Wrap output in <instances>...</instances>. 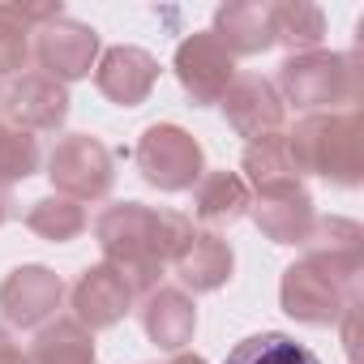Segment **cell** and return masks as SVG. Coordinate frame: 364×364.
<instances>
[{"label":"cell","mask_w":364,"mask_h":364,"mask_svg":"<svg viewBox=\"0 0 364 364\" xmlns=\"http://www.w3.org/2000/svg\"><path fill=\"white\" fill-rule=\"evenodd\" d=\"M60 14H65L60 5H0V77L26 73L31 35Z\"/></svg>","instance_id":"19"},{"label":"cell","mask_w":364,"mask_h":364,"mask_svg":"<svg viewBox=\"0 0 364 364\" xmlns=\"http://www.w3.org/2000/svg\"><path fill=\"white\" fill-rule=\"evenodd\" d=\"M26 355H31V364H99L95 360V334L86 326H77L73 317L48 321L35 334Z\"/></svg>","instance_id":"22"},{"label":"cell","mask_w":364,"mask_h":364,"mask_svg":"<svg viewBox=\"0 0 364 364\" xmlns=\"http://www.w3.org/2000/svg\"><path fill=\"white\" fill-rule=\"evenodd\" d=\"M48 176L52 185L60 189V198H73V202H99L107 198L112 189V150L90 137V133H69L56 141L52 159H48Z\"/></svg>","instance_id":"5"},{"label":"cell","mask_w":364,"mask_h":364,"mask_svg":"<svg viewBox=\"0 0 364 364\" xmlns=\"http://www.w3.org/2000/svg\"><path fill=\"white\" fill-rule=\"evenodd\" d=\"M223 364H321V360L309 347H300L296 338L270 330V334H253V338L236 343Z\"/></svg>","instance_id":"24"},{"label":"cell","mask_w":364,"mask_h":364,"mask_svg":"<svg viewBox=\"0 0 364 364\" xmlns=\"http://www.w3.org/2000/svg\"><path fill=\"white\" fill-rule=\"evenodd\" d=\"M171 364H206V360H202V355H189V351H176Z\"/></svg>","instance_id":"29"},{"label":"cell","mask_w":364,"mask_h":364,"mask_svg":"<svg viewBox=\"0 0 364 364\" xmlns=\"http://www.w3.org/2000/svg\"><path fill=\"white\" fill-rule=\"evenodd\" d=\"M0 99H5V90H0Z\"/></svg>","instance_id":"31"},{"label":"cell","mask_w":364,"mask_h":364,"mask_svg":"<svg viewBox=\"0 0 364 364\" xmlns=\"http://www.w3.org/2000/svg\"><path fill=\"white\" fill-rule=\"evenodd\" d=\"M14 351H18V347H14V338H9V330H5V326H0V364H5V360H9Z\"/></svg>","instance_id":"28"},{"label":"cell","mask_w":364,"mask_h":364,"mask_svg":"<svg viewBox=\"0 0 364 364\" xmlns=\"http://www.w3.org/2000/svg\"><path fill=\"white\" fill-rule=\"evenodd\" d=\"M39 163H43V154H39V137L35 133L0 124V180H5V185L35 176Z\"/></svg>","instance_id":"26"},{"label":"cell","mask_w":364,"mask_h":364,"mask_svg":"<svg viewBox=\"0 0 364 364\" xmlns=\"http://www.w3.org/2000/svg\"><path fill=\"white\" fill-rule=\"evenodd\" d=\"M223 112H228V124H232L240 137H249V141H262V137L283 133V116H287L279 90H274L266 77H257V73H240V77L228 86Z\"/></svg>","instance_id":"12"},{"label":"cell","mask_w":364,"mask_h":364,"mask_svg":"<svg viewBox=\"0 0 364 364\" xmlns=\"http://www.w3.org/2000/svg\"><path fill=\"white\" fill-rule=\"evenodd\" d=\"M304 262H313L330 279L355 287L360 270H364V232L351 219H317L304 240Z\"/></svg>","instance_id":"13"},{"label":"cell","mask_w":364,"mask_h":364,"mask_svg":"<svg viewBox=\"0 0 364 364\" xmlns=\"http://www.w3.org/2000/svg\"><path fill=\"white\" fill-rule=\"evenodd\" d=\"M287 154L300 176L334 185H360L364 176V120L360 112H317L287 133Z\"/></svg>","instance_id":"2"},{"label":"cell","mask_w":364,"mask_h":364,"mask_svg":"<svg viewBox=\"0 0 364 364\" xmlns=\"http://www.w3.org/2000/svg\"><path fill=\"white\" fill-rule=\"evenodd\" d=\"M14 215H18V202H14V185H5V180H0V228H5Z\"/></svg>","instance_id":"27"},{"label":"cell","mask_w":364,"mask_h":364,"mask_svg":"<svg viewBox=\"0 0 364 364\" xmlns=\"http://www.w3.org/2000/svg\"><path fill=\"white\" fill-rule=\"evenodd\" d=\"M26 228H31L35 236L52 240V245H69V240H77V236L86 232V210H82V202L56 193V198H43V202L31 206Z\"/></svg>","instance_id":"23"},{"label":"cell","mask_w":364,"mask_h":364,"mask_svg":"<svg viewBox=\"0 0 364 364\" xmlns=\"http://www.w3.org/2000/svg\"><path fill=\"white\" fill-rule=\"evenodd\" d=\"M279 99L296 103L304 112H321L330 103H355L360 99V69L355 56H334V52H300L283 60L279 69Z\"/></svg>","instance_id":"3"},{"label":"cell","mask_w":364,"mask_h":364,"mask_svg":"<svg viewBox=\"0 0 364 364\" xmlns=\"http://www.w3.org/2000/svg\"><path fill=\"white\" fill-rule=\"evenodd\" d=\"M159 82V60L141 48H107L95 65V86L116 107H137Z\"/></svg>","instance_id":"15"},{"label":"cell","mask_w":364,"mask_h":364,"mask_svg":"<svg viewBox=\"0 0 364 364\" xmlns=\"http://www.w3.org/2000/svg\"><path fill=\"white\" fill-rule=\"evenodd\" d=\"M215 35L232 56H253L274 43L270 26V5H228L215 18Z\"/></svg>","instance_id":"21"},{"label":"cell","mask_w":364,"mask_h":364,"mask_svg":"<svg viewBox=\"0 0 364 364\" xmlns=\"http://www.w3.org/2000/svg\"><path fill=\"white\" fill-rule=\"evenodd\" d=\"M176 77L193 103H223L228 86L236 82V56L219 43L215 31H198L176 48Z\"/></svg>","instance_id":"8"},{"label":"cell","mask_w":364,"mask_h":364,"mask_svg":"<svg viewBox=\"0 0 364 364\" xmlns=\"http://www.w3.org/2000/svg\"><path fill=\"white\" fill-rule=\"evenodd\" d=\"M240 180L249 185V193H270V189L300 185V171H296V163L287 154V133L249 141V150H245V176Z\"/></svg>","instance_id":"20"},{"label":"cell","mask_w":364,"mask_h":364,"mask_svg":"<svg viewBox=\"0 0 364 364\" xmlns=\"http://www.w3.org/2000/svg\"><path fill=\"white\" fill-rule=\"evenodd\" d=\"M0 112H5V120L14 129L52 133L69 116V90L48 73H18L14 86L5 90V99H0Z\"/></svg>","instance_id":"9"},{"label":"cell","mask_w":364,"mask_h":364,"mask_svg":"<svg viewBox=\"0 0 364 364\" xmlns=\"http://www.w3.org/2000/svg\"><path fill=\"white\" fill-rule=\"evenodd\" d=\"M60 279L48 266H18L9 270V279L0 283V313H5L9 326H48V317H56L60 309Z\"/></svg>","instance_id":"11"},{"label":"cell","mask_w":364,"mask_h":364,"mask_svg":"<svg viewBox=\"0 0 364 364\" xmlns=\"http://www.w3.org/2000/svg\"><path fill=\"white\" fill-rule=\"evenodd\" d=\"M253 223L262 228V236H270L274 245H304L317 215H313V198L304 193V185H291V189H270V193H257L253 206H249Z\"/></svg>","instance_id":"16"},{"label":"cell","mask_w":364,"mask_h":364,"mask_svg":"<svg viewBox=\"0 0 364 364\" xmlns=\"http://www.w3.org/2000/svg\"><path fill=\"white\" fill-rule=\"evenodd\" d=\"M31 56L39 60V69L48 77H56L60 86L65 82H77L95 69V56H99V35L73 18H52L43 22L35 35H31Z\"/></svg>","instance_id":"7"},{"label":"cell","mask_w":364,"mask_h":364,"mask_svg":"<svg viewBox=\"0 0 364 364\" xmlns=\"http://www.w3.org/2000/svg\"><path fill=\"white\" fill-rule=\"evenodd\" d=\"M193 219L176 215V210H154L141 202H120L107 206L95 219V240L103 249V262L116 266L133 296H146L159 287L163 270L171 266V257L185 249V240L193 236Z\"/></svg>","instance_id":"1"},{"label":"cell","mask_w":364,"mask_h":364,"mask_svg":"<svg viewBox=\"0 0 364 364\" xmlns=\"http://www.w3.org/2000/svg\"><path fill=\"white\" fill-rule=\"evenodd\" d=\"M137 321H141V330H146V338L154 347L180 351L198 330V304L189 300V291H180V287H154V291L141 296Z\"/></svg>","instance_id":"14"},{"label":"cell","mask_w":364,"mask_h":364,"mask_svg":"<svg viewBox=\"0 0 364 364\" xmlns=\"http://www.w3.org/2000/svg\"><path fill=\"white\" fill-rule=\"evenodd\" d=\"M270 26H274V43L296 48V56L313 52L326 31L321 9H313V5H270Z\"/></svg>","instance_id":"25"},{"label":"cell","mask_w":364,"mask_h":364,"mask_svg":"<svg viewBox=\"0 0 364 364\" xmlns=\"http://www.w3.org/2000/svg\"><path fill=\"white\" fill-rule=\"evenodd\" d=\"M5 364H31V355H26V351H14V355H9Z\"/></svg>","instance_id":"30"},{"label":"cell","mask_w":364,"mask_h":364,"mask_svg":"<svg viewBox=\"0 0 364 364\" xmlns=\"http://www.w3.org/2000/svg\"><path fill=\"white\" fill-rule=\"evenodd\" d=\"M146 185L163 189V193H185L193 189L202 171H206V154L198 146V137H189L180 124H150L133 150Z\"/></svg>","instance_id":"4"},{"label":"cell","mask_w":364,"mask_h":364,"mask_svg":"<svg viewBox=\"0 0 364 364\" xmlns=\"http://www.w3.org/2000/svg\"><path fill=\"white\" fill-rule=\"evenodd\" d=\"M279 296H283V309H287L296 321H304V326H338V321L347 317V309L360 304L355 287L330 279V274H326L321 266H313V262H296V266L283 274Z\"/></svg>","instance_id":"6"},{"label":"cell","mask_w":364,"mask_h":364,"mask_svg":"<svg viewBox=\"0 0 364 364\" xmlns=\"http://www.w3.org/2000/svg\"><path fill=\"white\" fill-rule=\"evenodd\" d=\"M180 291H219L232 279V245L219 232H193L171 257Z\"/></svg>","instance_id":"17"},{"label":"cell","mask_w":364,"mask_h":364,"mask_svg":"<svg viewBox=\"0 0 364 364\" xmlns=\"http://www.w3.org/2000/svg\"><path fill=\"white\" fill-rule=\"evenodd\" d=\"M69 300H73V321H77V326H86V330L95 334V330L116 326V321L133 309V300H137V296H133L129 279H124L116 266L99 262V266H90V270L73 283Z\"/></svg>","instance_id":"10"},{"label":"cell","mask_w":364,"mask_h":364,"mask_svg":"<svg viewBox=\"0 0 364 364\" xmlns=\"http://www.w3.org/2000/svg\"><path fill=\"white\" fill-rule=\"evenodd\" d=\"M253 206V193L240 180V171H202V180L193 185V219L210 232L232 228L236 219H245Z\"/></svg>","instance_id":"18"}]
</instances>
